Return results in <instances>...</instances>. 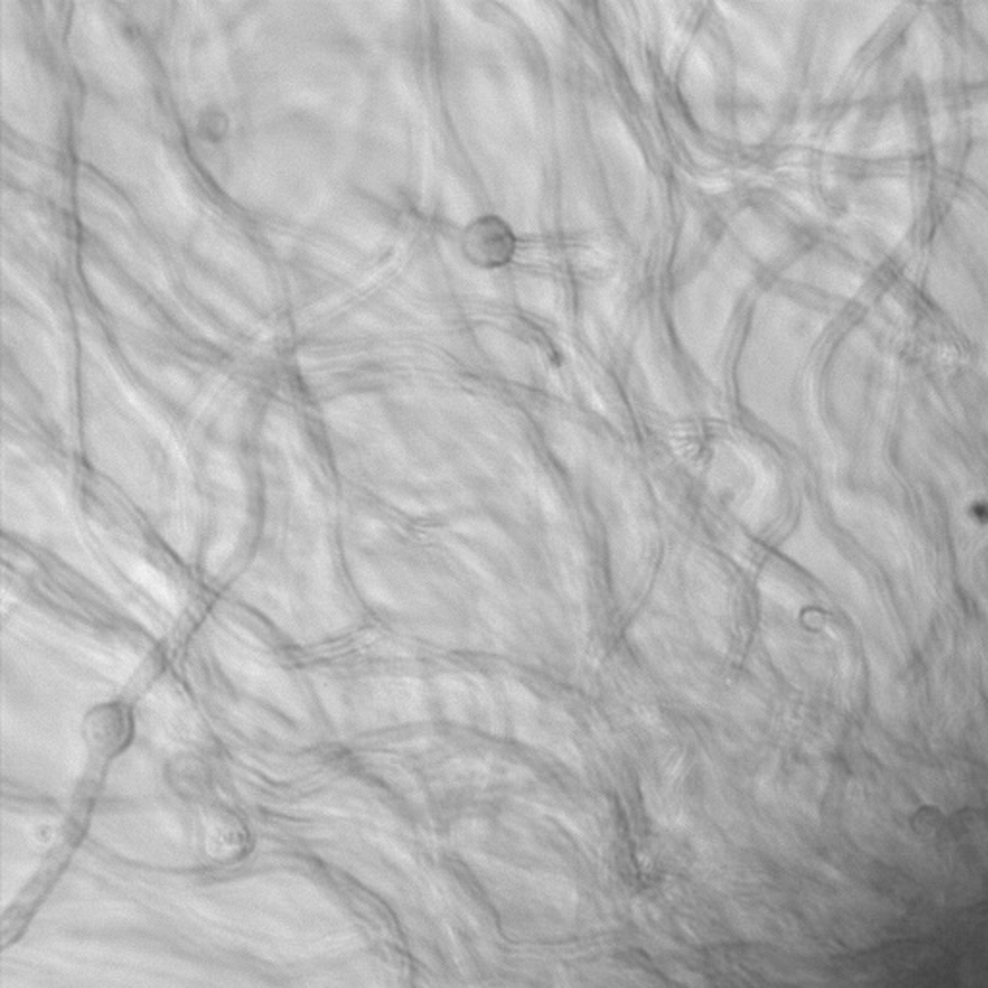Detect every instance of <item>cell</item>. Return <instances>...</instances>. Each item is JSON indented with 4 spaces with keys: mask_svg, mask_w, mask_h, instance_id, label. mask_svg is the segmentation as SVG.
<instances>
[{
    "mask_svg": "<svg viewBox=\"0 0 988 988\" xmlns=\"http://www.w3.org/2000/svg\"><path fill=\"white\" fill-rule=\"evenodd\" d=\"M462 251L473 267L502 269L516 257L517 236L504 218L483 215L465 226Z\"/></svg>",
    "mask_w": 988,
    "mask_h": 988,
    "instance_id": "6da1fadb",
    "label": "cell"
}]
</instances>
